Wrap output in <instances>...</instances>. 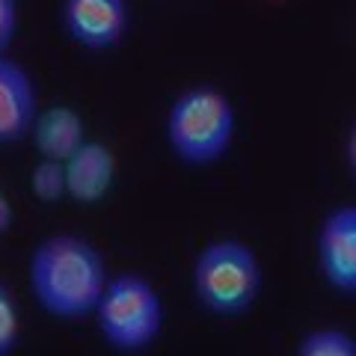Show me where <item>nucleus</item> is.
<instances>
[{
  "instance_id": "obj_10",
  "label": "nucleus",
  "mask_w": 356,
  "mask_h": 356,
  "mask_svg": "<svg viewBox=\"0 0 356 356\" xmlns=\"http://www.w3.org/2000/svg\"><path fill=\"white\" fill-rule=\"evenodd\" d=\"M300 356H356V336L341 327H315L300 336Z\"/></svg>"
},
{
  "instance_id": "obj_3",
  "label": "nucleus",
  "mask_w": 356,
  "mask_h": 356,
  "mask_svg": "<svg viewBox=\"0 0 356 356\" xmlns=\"http://www.w3.org/2000/svg\"><path fill=\"white\" fill-rule=\"evenodd\" d=\"M193 297L217 318H241L255 306L261 291V264L252 247L235 238L211 241L193 261Z\"/></svg>"
},
{
  "instance_id": "obj_15",
  "label": "nucleus",
  "mask_w": 356,
  "mask_h": 356,
  "mask_svg": "<svg viewBox=\"0 0 356 356\" xmlns=\"http://www.w3.org/2000/svg\"><path fill=\"white\" fill-rule=\"evenodd\" d=\"M344 158H348V166H350V172L356 178V122L350 125L348 131V143H344Z\"/></svg>"
},
{
  "instance_id": "obj_7",
  "label": "nucleus",
  "mask_w": 356,
  "mask_h": 356,
  "mask_svg": "<svg viewBox=\"0 0 356 356\" xmlns=\"http://www.w3.org/2000/svg\"><path fill=\"white\" fill-rule=\"evenodd\" d=\"M39 116V92L21 63L0 54V146L30 137Z\"/></svg>"
},
{
  "instance_id": "obj_9",
  "label": "nucleus",
  "mask_w": 356,
  "mask_h": 356,
  "mask_svg": "<svg viewBox=\"0 0 356 356\" xmlns=\"http://www.w3.org/2000/svg\"><path fill=\"white\" fill-rule=\"evenodd\" d=\"M30 140L36 146L39 158L65 163L86 143V122L69 104H51L39 110L36 122H33V131H30Z\"/></svg>"
},
{
  "instance_id": "obj_4",
  "label": "nucleus",
  "mask_w": 356,
  "mask_h": 356,
  "mask_svg": "<svg viewBox=\"0 0 356 356\" xmlns=\"http://www.w3.org/2000/svg\"><path fill=\"white\" fill-rule=\"evenodd\" d=\"M102 341L116 353H143L163 332V300L146 276H110L102 300L92 312Z\"/></svg>"
},
{
  "instance_id": "obj_8",
  "label": "nucleus",
  "mask_w": 356,
  "mask_h": 356,
  "mask_svg": "<svg viewBox=\"0 0 356 356\" xmlns=\"http://www.w3.org/2000/svg\"><path fill=\"white\" fill-rule=\"evenodd\" d=\"M116 158L104 143L86 140L69 161H65V184L69 199L77 205H98L113 191Z\"/></svg>"
},
{
  "instance_id": "obj_12",
  "label": "nucleus",
  "mask_w": 356,
  "mask_h": 356,
  "mask_svg": "<svg viewBox=\"0 0 356 356\" xmlns=\"http://www.w3.org/2000/svg\"><path fill=\"white\" fill-rule=\"evenodd\" d=\"M18 336H21L18 303L13 291L0 282V356H9L18 348Z\"/></svg>"
},
{
  "instance_id": "obj_2",
  "label": "nucleus",
  "mask_w": 356,
  "mask_h": 356,
  "mask_svg": "<svg viewBox=\"0 0 356 356\" xmlns=\"http://www.w3.org/2000/svg\"><path fill=\"white\" fill-rule=\"evenodd\" d=\"M235 107L214 86H193L172 102L166 113V146L187 166L222 161L235 143Z\"/></svg>"
},
{
  "instance_id": "obj_6",
  "label": "nucleus",
  "mask_w": 356,
  "mask_h": 356,
  "mask_svg": "<svg viewBox=\"0 0 356 356\" xmlns=\"http://www.w3.org/2000/svg\"><path fill=\"white\" fill-rule=\"evenodd\" d=\"M63 30L83 51H113L128 36L131 6L128 0H63Z\"/></svg>"
},
{
  "instance_id": "obj_13",
  "label": "nucleus",
  "mask_w": 356,
  "mask_h": 356,
  "mask_svg": "<svg viewBox=\"0 0 356 356\" xmlns=\"http://www.w3.org/2000/svg\"><path fill=\"white\" fill-rule=\"evenodd\" d=\"M18 36V0H0V54L13 48Z\"/></svg>"
},
{
  "instance_id": "obj_1",
  "label": "nucleus",
  "mask_w": 356,
  "mask_h": 356,
  "mask_svg": "<svg viewBox=\"0 0 356 356\" xmlns=\"http://www.w3.org/2000/svg\"><path fill=\"white\" fill-rule=\"evenodd\" d=\"M107 282L110 273L102 250L81 235H51L30 252V294L44 315L57 321L89 318Z\"/></svg>"
},
{
  "instance_id": "obj_5",
  "label": "nucleus",
  "mask_w": 356,
  "mask_h": 356,
  "mask_svg": "<svg viewBox=\"0 0 356 356\" xmlns=\"http://www.w3.org/2000/svg\"><path fill=\"white\" fill-rule=\"evenodd\" d=\"M315 264L336 294L356 297V205H339L321 220Z\"/></svg>"
},
{
  "instance_id": "obj_11",
  "label": "nucleus",
  "mask_w": 356,
  "mask_h": 356,
  "mask_svg": "<svg viewBox=\"0 0 356 356\" xmlns=\"http://www.w3.org/2000/svg\"><path fill=\"white\" fill-rule=\"evenodd\" d=\"M30 193L44 205H54L69 196V184H65V163L39 158L36 166L30 170Z\"/></svg>"
},
{
  "instance_id": "obj_14",
  "label": "nucleus",
  "mask_w": 356,
  "mask_h": 356,
  "mask_svg": "<svg viewBox=\"0 0 356 356\" xmlns=\"http://www.w3.org/2000/svg\"><path fill=\"white\" fill-rule=\"evenodd\" d=\"M13 222H15V211H13V205H9L6 193L0 191V238H3L6 232L13 229Z\"/></svg>"
}]
</instances>
